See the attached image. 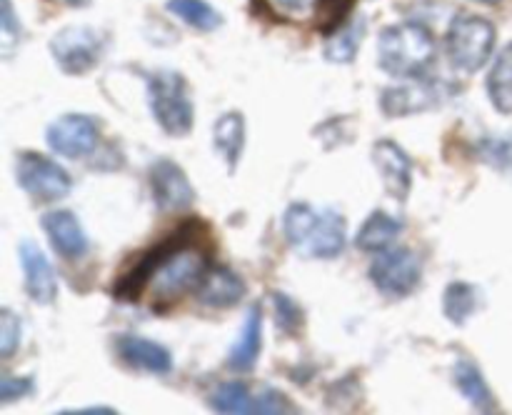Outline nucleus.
Here are the masks:
<instances>
[{
  "label": "nucleus",
  "mask_w": 512,
  "mask_h": 415,
  "mask_svg": "<svg viewBox=\"0 0 512 415\" xmlns=\"http://www.w3.org/2000/svg\"><path fill=\"white\" fill-rule=\"evenodd\" d=\"M210 265L213 240L208 228L200 220H188L115 278L113 298L130 305L148 298L155 313H163L198 288Z\"/></svg>",
  "instance_id": "nucleus-1"
},
{
  "label": "nucleus",
  "mask_w": 512,
  "mask_h": 415,
  "mask_svg": "<svg viewBox=\"0 0 512 415\" xmlns=\"http://www.w3.org/2000/svg\"><path fill=\"white\" fill-rule=\"evenodd\" d=\"M283 233L290 248L303 258L333 260L345 250L348 225L333 208L315 210L310 203H290L283 215Z\"/></svg>",
  "instance_id": "nucleus-2"
},
{
  "label": "nucleus",
  "mask_w": 512,
  "mask_h": 415,
  "mask_svg": "<svg viewBox=\"0 0 512 415\" xmlns=\"http://www.w3.org/2000/svg\"><path fill=\"white\" fill-rule=\"evenodd\" d=\"M438 58V43L423 23L390 25L378 38V63L393 78L428 75Z\"/></svg>",
  "instance_id": "nucleus-3"
},
{
  "label": "nucleus",
  "mask_w": 512,
  "mask_h": 415,
  "mask_svg": "<svg viewBox=\"0 0 512 415\" xmlns=\"http://www.w3.org/2000/svg\"><path fill=\"white\" fill-rule=\"evenodd\" d=\"M148 105L155 123L170 138H185L195 125L190 85L178 70H155L148 75Z\"/></svg>",
  "instance_id": "nucleus-4"
},
{
  "label": "nucleus",
  "mask_w": 512,
  "mask_h": 415,
  "mask_svg": "<svg viewBox=\"0 0 512 415\" xmlns=\"http://www.w3.org/2000/svg\"><path fill=\"white\" fill-rule=\"evenodd\" d=\"M495 25L475 13H458L445 35L450 63L463 73H478L495 48Z\"/></svg>",
  "instance_id": "nucleus-5"
},
{
  "label": "nucleus",
  "mask_w": 512,
  "mask_h": 415,
  "mask_svg": "<svg viewBox=\"0 0 512 415\" xmlns=\"http://www.w3.org/2000/svg\"><path fill=\"white\" fill-rule=\"evenodd\" d=\"M15 180L38 203H58L73 190V178L48 155L23 150L15 158Z\"/></svg>",
  "instance_id": "nucleus-6"
},
{
  "label": "nucleus",
  "mask_w": 512,
  "mask_h": 415,
  "mask_svg": "<svg viewBox=\"0 0 512 415\" xmlns=\"http://www.w3.org/2000/svg\"><path fill=\"white\" fill-rule=\"evenodd\" d=\"M208 405L215 413L230 415L295 413L293 400L285 393H280V390H275L273 385H260L258 390H253L248 383H223L213 390Z\"/></svg>",
  "instance_id": "nucleus-7"
},
{
  "label": "nucleus",
  "mask_w": 512,
  "mask_h": 415,
  "mask_svg": "<svg viewBox=\"0 0 512 415\" xmlns=\"http://www.w3.org/2000/svg\"><path fill=\"white\" fill-rule=\"evenodd\" d=\"M375 288L388 298H408L423 278V263L418 253L403 245H390L388 250H380L368 270Z\"/></svg>",
  "instance_id": "nucleus-8"
},
{
  "label": "nucleus",
  "mask_w": 512,
  "mask_h": 415,
  "mask_svg": "<svg viewBox=\"0 0 512 415\" xmlns=\"http://www.w3.org/2000/svg\"><path fill=\"white\" fill-rule=\"evenodd\" d=\"M50 55L65 75H85L103 55V35L90 25H68L50 38Z\"/></svg>",
  "instance_id": "nucleus-9"
},
{
  "label": "nucleus",
  "mask_w": 512,
  "mask_h": 415,
  "mask_svg": "<svg viewBox=\"0 0 512 415\" xmlns=\"http://www.w3.org/2000/svg\"><path fill=\"white\" fill-rule=\"evenodd\" d=\"M45 140H48L50 150L60 158L83 160L98 150L100 133L90 115L65 113L48 125Z\"/></svg>",
  "instance_id": "nucleus-10"
},
{
  "label": "nucleus",
  "mask_w": 512,
  "mask_h": 415,
  "mask_svg": "<svg viewBox=\"0 0 512 415\" xmlns=\"http://www.w3.org/2000/svg\"><path fill=\"white\" fill-rule=\"evenodd\" d=\"M443 103V83L420 78H405L403 83L390 85L380 95V108L388 118H405V115L423 113V110L438 108Z\"/></svg>",
  "instance_id": "nucleus-11"
},
{
  "label": "nucleus",
  "mask_w": 512,
  "mask_h": 415,
  "mask_svg": "<svg viewBox=\"0 0 512 415\" xmlns=\"http://www.w3.org/2000/svg\"><path fill=\"white\" fill-rule=\"evenodd\" d=\"M148 180L155 205H158V210H163V213L185 210L195 203L193 183H190L188 173H185L175 160H155L148 170Z\"/></svg>",
  "instance_id": "nucleus-12"
},
{
  "label": "nucleus",
  "mask_w": 512,
  "mask_h": 415,
  "mask_svg": "<svg viewBox=\"0 0 512 415\" xmlns=\"http://www.w3.org/2000/svg\"><path fill=\"white\" fill-rule=\"evenodd\" d=\"M20 268H23V288L28 298L38 305H53L58 298V280H55V270L50 265L48 255L33 243V240H23L18 248Z\"/></svg>",
  "instance_id": "nucleus-13"
},
{
  "label": "nucleus",
  "mask_w": 512,
  "mask_h": 415,
  "mask_svg": "<svg viewBox=\"0 0 512 415\" xmlns=\"http://www.w3.org/2000/svg\"><path fill=\"white\" fill-rule=\"evenodd\" d=\"M45 235H48L50 245H53L55 253L65 260H80L88 255L90 240L85 235L83 225H80L78 215L68 208H55L43 213L40 218Z\"/></svg>",
  "instance_id": "nucleus-14"
},
{
  "label": "nucleus",
  "mask_w": 512,
  "mask_h": 415,
  "mask_svg": "<svg viewBox=\"0 0 512 415\" xmlns=\"http://www.w3.org/2000/svg\"><path fill=\"white\" fill-rule=\"evenodd\" d=\"M373 163L385 190L395 200H408L410 188H413V160H410V155L393 140H378L373 145Z\"/></svg>",
  "instance_id": "nucleus-15"
},
{
  "label": "nucleus",
  "mask_w": 512,
  "mask_h": 415,
  "mask_svg": "<svg viewBox=\"0 0 512 415\" xmlns=\"http://www.w3.org/2000/svg\"><path fill=\"white\" fill-rule=\"evenodd\" d=\"M115 353L128 368L145 370L153 375H168L173 370V355L165 345L135 333H123L115 338Z\"/></svg>",
  "instance_id": "nucleus-16"
},
{
  "label": "nucleus",
  "mask_w": 512,
  "mask_h": 415,
  "mask_svg": "<svg viewBox=\"0 0 512 415\" xmlns=\"http://www.w3.org/2000/svg\"><path fill=\"white\" fill-rule=\"evenodd\" d=\"M245 280L228 265H210L195 288L198 303L208 308H233L245 298Z\"/></svg>",
  "instance_id": "nucleus-17"
},
{
  "label": "nucleus",
  "mask_w": 512,
  "mask_h": 415,
  "mask_svg": "<svg viewBox=\"0 0 512 415\" xmlns=\"http://www.w3.org/2000/svg\"><path fill=\"white\" fill-rule=\"evenodd\" d=\"M260 353H263V308L253 305L245 315L238 340L228 353V368L233 373H250L258 363Z\"/></svg>",
  "instance_id": "nucleus-18"
},
{
  "label": "nucleus",
  "mask_w": 512,
  "mask_h": 415,
  "mask_svg": "<svg viewBox=\"0 0 512 415\" xmlns=\"http://www.w3.org/2000/svg\"><path fill=\"white\" fill-rule=\"evenodd\" d=\"M453 380L458 393L473 405V410H478V413H498V400H495V393L490 390L483 370H480L473 360L460 358L453 368Z\"/></svg>",
  "instance_id": "nucleus-19"
},
{
  "label": "nucleus",
  "mask_w": 512,
  "mask_h": 415,
  "mask_svg": "<svg viewBox=\"0 0 512 415\" xmlns=\"http://www.w3.org/2000/svg\"><path fill=\"white\" fill-rule=\"evenodd\" d=\"M213 145L215 153L225 160L230 173H235L245 148V115L238 113V110L220 115L213 125Z\"/></svg>",
  "instance_id": "nucleus-20"
},
{
  "label": "nucleus",
  "mask_w": 512,
  "mask_h": 415,
  "mask_svg": "<svg viewBox=\"0 0 512 415\" xmlns=\"http://www.w3.org/2000/svg\"><path fill=\"white\" fill-rule=\"evenodd\" d=\"M365 33H368V15H353V20H348V23H343L338 30L328 35V43H325L323 50L325 60L335 65L353 63L360 45H363Z\"/></svg>",
  "instance_id": "nucleus-21"
},
{
  "label": "nucleus",
  "mask_w": 512,
  "mask_h": 415,
  "mask_svg": "<svg viewBox=\"0 0 512 415\" xmlns=\"http://www.w3.org/2000/svg\"><path fill=\"white\" fill-rule=\"evenodd\" d=\"M403 223L398 218H393L385 210H373V213L365 218V223L360 225L358 235H355V245L363 253H380V250H388L390 245H395Z\"/></svg>",
  "instance_id": "nucleus-22"
},
{
  "label": "nucleus",
  "mask_w": 512,
  "mask_h": 415,
  "mask_svg": "<svg viewBox=\"0 0 512 415\" xmlns=\"http://www.w3.org/2000/svg\"><path fill=\"white\" fill-rule=\"evenodd\" d=\"M485 85H488V98L493 108L500 115H512V43L495 55Z\"/></svg>",
  "instance_id": "nucleus-23"
},
{
  "label": "nucleus",
  "mask_w": 512,
  "mask_h": 415,
  "mask_svg": "<svg viewBox=\"0 0 512 415\" xmlns=\"http://www.w3.org/2000/svg\"><path fill=\"white\" fill-rule=\"evenodd\" d=\"M165 8L175 18L183 20L185 25H190L193 30H200V33H213V30H218L225 23L223 15L208 0H168Z\"/></svg>",
  "instance_id": "nucleus-24"
},
{
  "label": "nucleus",
  "mask_w": 512,
  "mask_h": 415,
  "mask_svg": "<svg viewBox=\"0 0 512 415\" xmlns=\"http://www.w3.org/2000/svg\"><path fill=\"white\" fill-rule=\"evenodd\" d=\"M480 305V293L473 283L455 280L443 293V313L453 325H465Z\"/></svg>",
  "instance_id": "nucleus-25"
},
{
  "label": "nucleus",
  "mask_w": 512,
  "mask_h": 415,
  "mask_svg": "<svg viewBox=\"0 0 512 415\" xmlns=\"http://www.w3.org/2000/svg\"><path fill=\"white\" fill-rule=\"evenodd\" d=\"M270 300H273V318H275V325H278L280 333L298 335L300 330H303V323H305L303 308H300V305L295 303L288 293H280V290L270 293Z\"/></svg>",
  "instance_id": "nucleus-26"
},
{
  "label": "nucleus",
  "mask_w": 512,
  "mask_h": 415,
  "mask_svg": "<svg viewBox=\"0 0 512 415\" xmlns=\"http://www.w3.org/2000/svg\"><path fill=\"white\" fill-rule=\"evenodd\" d=\"M270 10L275 18L285 20V23H313L318 20L320 13V0H268Z\"/></svg>",
  "instance_id": "nucleus-27"
},
{
  "label": "nucleus",
  "mask_w": 512,
  "mask_h": 415,
  "mask_svg": "<svg viewBox=\"0 0 512 415\" xmlns=\"http://www.w3.org/2000/svg\"><path fill=\"white\" fill-rule=\"evenodd\" d=\"M20 35H23V28H20V18L15 15L13 3L0 0V55L5 60L18 50Z\"/></svg>",
  "instance_id": "nucleus-28"
},
{
  "label": "nucleus",
  "mask_w": 512,
  "mask_h": 415,
  "mask_svg": "<svg viewBox=\"0 0 512 415\" xmlns=\"http://www.w3.org/2000/svg\"><path fill=\"white\" fill-rule=\"evenodd\" d=\"M23 340V320L10 308L0 310V360H10Z\"/></svg>",
  "instance_id": "nucleus-29"
},
{
  "label": "nucleus",
  "mask_w": 512,
  "mask_h": 415,
  "mask_svg": "<svg viewBox=\"0 0 512 415\" xmlns=\"http://www.w3.org/2000/svg\"><path fill=\"white\" fill-rule=\"evenodd\" d=\"M353 5L355 0H320V13L318 20H315V28L330 35L348 20Z\"/></svg>",
  "instance_id": "nucleus-30"
},
{
  "label": "nucleus",
  "mask_w": 512,
  "mask_h": 415,
  "mask_svg": "<svg viewBox=\"0 0 512 415\" xmlns=\"http://www.w3.org/2000/svg\"><path fill=\"white\" fill-rule=\"evenodd\" d=\"M35 390V378L33 375H3L0 378V405H10L20 398H28Z\"/></svg>",
  "instance_id": "nucleus-31"
},
{
  "label": "nucleus",
  "mask_w": 512,
  "mask_h": 415,
  "mask_svg": "<svg viewBox=\"0 0 512 415\" xmlns=\"http://www.w3.org/2000/svg\"><path fill=\"white\" fill-rule=\"evenodd\" d=\"M483 158L495 168H505L512 163V140L490 138L483 143Z\"/></svg>",
  "instance_id": "nucleus-32"
},
{
  "label": "nucleus",
  "mask_w": 512,
  "mask_h": 415,
  "mask_svg": "<svg viewBox=\"0 0 512 415\" xmlns=\"http://www.w3.org/2000/svg\"><path fill=\"white\" fill-rule=\"evenodd\" d=\"M63 415H115V408L110 405H88V408H73V410H60Z\"/></svg>",
  "instance_id": "nucleus-33"
},
{
  "label": "nucleus",
  "mask_w": 512,
  "mask_h": 415,
  "mask_svg": "<svg viewBox=\"0 0 512 415\" xmlns=\"http://www.w3.org/2000/svg\"><path fill=\"white\" fill-rule=\"evenodd\" d=\"M60 3L70 5V8H88V5L93 3V0H60Z\"/></svg>",
  "instance_id": "nucleus-34"
},
{
  "label": "nucleus",
  "mask_w": 512,
  "mask_h": 415,
  "mask_svg": "<svg viewBox=\"0 0 512 415\" xmlns=\"http://www.w3.org/2000/svg\"><path fill=\"white\" fill-rule=\"evenodd\" d=\"M475 3H485V5H495L498 0H475Z\"/></svg>",
  "instance_id": "nucleus-35"
}]
</instances>
